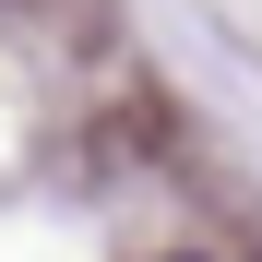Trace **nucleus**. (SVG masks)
I'll return each mask as SVG.
<instances>
[]
</instances>
